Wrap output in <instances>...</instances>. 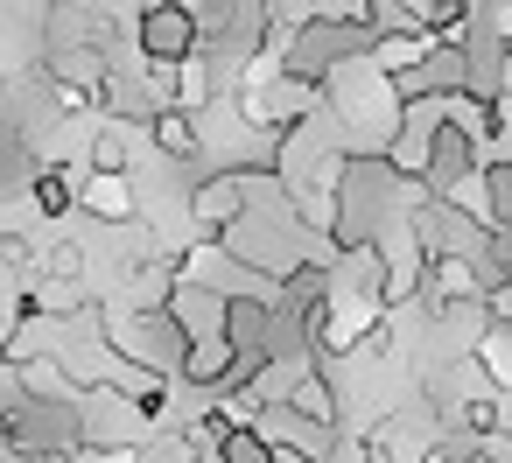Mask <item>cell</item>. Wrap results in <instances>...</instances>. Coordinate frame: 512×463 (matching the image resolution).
Segmentation results:
<instances>
[{
  "label": "cell",
  "mask_w": 512,
  "mask_h": 463,
  "mask_svg": "<svg viewBox=\"0 0 512 463\" xmlns=\"http://www.w3.org/2000/svg\"><path fill=\"white\" fill-rule=\"evenodd\" d=\"M134 43L148 64H183L197 50V8L190 0H148L141 22H134Z\"/></svg>",
  "instance_id": "1"
},
{
  "label": "cell",
  "mask_w": 512,
  "mask_h": 463,
  "mask_svg": "<svg viewBox=\"0 0 512 463\" xmlns=\"http://www.w3.org/2000/svg\"><path fill=\"white\" fill-rule=\"evenodd\" d=\"M239 211H246V183H239V169H225V176H211V183H197V190H190V218H197V232H204V239H211V232H225Z\"/></svg>",
  "instance_id": "2"
},
{
  "label": "cell",
  "mask_w": 512,
  "mask_h": 463,
  "mask_svg": "<svg viewBox=\"0 0 512 463\" xmlns=\"http://www.w3.org/2000/svg\"><path fill=\"white\" fill-rule=\"evenodd\" d=\"M78 204H85L92 218H134V190H127V176H106V169H92V183L78 190Z\"/></svg>",
  "instance_id": "3"
},
{
  "label": "cell",
  "mask_w": 512,
  "mask_h": 463,
  "mask_svg": "<svg viewBox=\"0 0 512 463\" xmlns=\"http://www.w3.org/2000/svg\"><path fill=\"white\" fill-rule=\"evenodd\" d=\"M211 442H218V449H211L218 463H274V442H267L253 421H232V428H218Z\"/></svg>",
  "instance_id": "4"
},
{
  "label": "cell",
  "mask_w": 512,
  "mask_h": 463,
  "mask_svg": "<svg viewBox=\"0 0 512 463\" xmlns=\"http://www.w3.org/2000/svg\"><path fill=\"white\" fill-rule=\"evenodd\" d=\"M512 337H505V323H484V344H477V358H484V379L491 386H512Z\"/></svg>",
  "instance_id": "5"
},
{
  "label": "cell",
  "mask_w": 512,
  "mask_h": 463,
  "mask_svg": "<svg viewBox=\"0 0 512 463\" xmlns=\"http://www.w3.org/2000/svg\"><path fill=\"white\" fill-rule=\"evenodd\" d=\"M71 204H78L71 176H64V169H43V176H36V211H43V218H64Z\"/></svg>",
  "instance_id": "6"
},
{
  "label": "cell",
  "mask_w": 512,
  "mask_h": 463,
  "mask_svg": "<svg viewBox=\"0 0 512 463\" xmlns=\"http://www.w3.org/2000/svg\"><path fill=\"white\" fill-rule=\"evenodd\" d=\"M92 169L127 176V127H99V141H92Z\"/></svg>",
  "instance_id": "7"
}]
</instances>
